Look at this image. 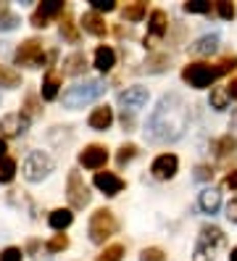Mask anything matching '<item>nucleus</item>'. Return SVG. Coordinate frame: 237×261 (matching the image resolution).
<instances>
[{
	"label": "nucleus",
	"mask_w": 237,
	"mask_h": 261,
	"mask_svg": "<svg viewBox=\"0 0 237 261\" xmlns=\"http://www.w3.org/2000/svg\"><path fill=\"white\" fill-rule=\"evenodd\" d=\"M187 119H190V106L185 103V98L177 93H166L155 103L148 119V137L155 143L179 140L187 129Z\"/></svg>",
	"instance_id": "f257e3e1"
},
{
	"label": "nucleus",
	"mask_w": 237,
	"mask_h": 261,
	"mask_svg": "<svg viewBox=\"0 0 237 261\" xmlns=\"http://www.w3.org/2000/svg\"><path fill=\"white\" fill-rule=\"evenodd\" d=\"M103 93H106L103 80H85V82H79V85L69 87L66 93H63V106H66V109H82V106L98 100Z\"/></svg>",
	"instance_id": "f03ea898"
},
{
	"label": "nucleus",
	"mask_w": 237,
	"mask_h": 261,
	"mask_svg": "<svg viewBox=\"0 0 237 261\" xmlns=\"http://www.w3.org/2000/svg\"><path fill=\"white\" fill-rule=\"evenodd\" d=\"M56 169V161L42 150H32L29 156L24 159V177L29 182H42L47 174Z\"/></svg>",
	"instance_id": "7ed1b4c3"
},
{
	"label": "nucleus",
	"mask_w": 237,
	"mask_h": 261,
	"mask_svg": "<svg viewBox=\"0 0 237 261\" xmlns=\"http://www.w3.org/2000/svg\"><path fill=\"white\" fill-rule=\"evenodd\" d=\"M116 217L108 208H98L90 219V240L92 243H106L111 235L116 232Z\"/></svg>",
	"instance_id": "20e7f679"
},
{
	"label": "nucleus",
	"mask_w": 237,
	"mask_h": 261,
	"mask_svg": "<svg viewBox=\"0 0 237 261\" xmlns=\"http://www.w3.org/2000/svg\"><path fill=\"white\" fill-rule=\"evenodd\" d=\"M216 76H219L216 66H208V64H187L182 69V80L190 87H208Z\"/></svg>",
	"instance_id": "39448f33"
},
{
	"label": "nucleus",
	"mask_w": 237,
	"mask_h": 261,
	"mask_svg": "<svg viewBox=\"0 0 237 261\" xmlns=\"http://www.w3.org/2000/svg\"><path fill=\"white\" fill-rule=\"evenodd\" d=\"M66 198L71 208H85L90 203V190L85 185V179L79 172H69V179H66Z\"/></svg>",
	"instance_id": "423d86ee"
},
{
	"label": "nucleus",
	"mask_w": 237,
	"mask_h": 261,
	"mask_svg": "<svg viewBox=\"0 0 237 261\" xmlns=\"http://www.w3.org/2000/svg\"><path fill=\"white\" fill-rule=\"evenodd\" d=\"M16 64L19 66H32L40 69L45 64V53H42V42L40 40H27L19 50H16Z\"/></svg>",
	"instance_id": "0eeeda50"
},
{
	"label": "nucleus",
	"mask_w": 237,
	"mask_h": 261,
	"mask_svg": "<svg viewBox=\"0 0 237 261\" xmlns=\"http://www.w3.org/2000/svg\"><path fill=\"white\" fill-rule=\"evenodd\" d=\"M148 103V90L145 87H126L124 93L119 95V106H121V111L124 114H135V111H140L142 106Z\"/></svg>",
	"instance_id": "6e6552de"
},
{
	"label": "nucleus",
	"mask_w": 237,
	"mask_h": 261,
	"mask_svg": "<svg viewBox=\"0 0 237 261\" xmlns=\"http://www.w3.org/2000/svg\"><path fill=\"white\" fill-rule=\"evenodd\" d=\"M29 129V119L27 114H6L0 119V135L3 137H19Z\"/></svg>",
	"instance_id": "1a4fd4ad"
},
{
	"label": "nucleus",
	"mask_w": 237,
	"mask_h": 261,
	"mask_svg": "<svg viewBox=\"0 0 237 261\" xmlns=\"http://www.w3.org/2000/svg\"><path fill=\"white\" fill-rule=\"evenodd\" d=\"M177 166H179V159L174 156V153H164V156H158L150 166V172L155 179H171L177 174Z\"/></svg>",
	"instance_id": "9d476101"
},
{
	"label": "nucleus",
	"mask_w": 237,
	"mask_h": 261,
	"mask_svg": "<svg viewBox=\"0 0 237 261\" xmlns=\"http://www.w3.org/2000/svg\"><path fill=\"white\" fill-rule=\"evenodd\" d=\"M108 161V150L103 145H87L82 153H79V164L87 169H100Z\"/></svg>",
	"instance_id": "9b49d317"
},
{
	"label": "nucleus",
	"mask_w": 237,
	"mask_h": 261,
	"mask_svg": "<svg viewBox=\"0 0 237 261\" xmlns=\"http://www.w3.org/2000/svg\"><path fill=\"white\" fill-rule=\"evenodd\" d=\"M224 232H221L219 227H214V224H205L203 229H200V243L198 245H203L205 251H211V253H216L221 245H224Z\"/></svg>",
	"instance_id": "f8f14e48"
},
{
	"label": "nucleus",
	"mask_w": 237,
	"mask_h": 261,
	"mask_svg": "<svg viewBox=\"0 0 237 261\" xmlns=\"http://www.w3.org/2000/svg\"><path fill=\"white\" fill-rule=\"evenodd\" d=\"M95 188L103 190L106 195H119L124 190V179L116 177V174H111V172H98L95 174Z\"/></svg>",
	"instance_id": "ddd939ff"
},
{
	"label": "nucleus",
	"mask_w": 237,
	"mask_h": 261,
	"mask_svg": "<svg viewBox=\"0 0 237 261\" xmlns=\"http://www.w3.org/2000/svg\"><path fill=\"white\" fill-rule=\"evenodd\" d=\"M166 29H169L166 13H164V11H153V13H150V37H145V48H153V42H155L158 37H164Z\"/></svg>",
	"instance_id": "4468645a"
},
{
	"label": "nucleus",
	"mask_w": 237,
	"mask_h": 261,
	"mask_svg": "<svg viewBox=\"0 0 237 261\" xmlns=\"http://www.w3.org/2000/svg\"><path fill=\"white\" fill-rule=\"evenodd\" d=\"M90 127L92 129H98V132H106L111 124H114V111L108 109V106H98V109H95L92 114H90Z\"/></svg>",
	"instance_id": "2eb2a0df"
},
{
	"label": "nucleus",
	"mask_w": 237,
	"mask_h": 261,
	"mask_svg": "<svg viewBox=\"0 0 237 261\" xmlns=\"http://www.w3.org/2000/svg\"><path fill=\"white\" fill-rule=\"evenodd\" d=\"M116 64V50L114 48H108V45H100L98 50H95V69H100V71H111Z\"/></svg>",
	"instance_id": "dca6fc26"
},
{
	"label": "nucleus",
	"mask_w": 237,
	"mask_h": 261,
	"mask_svg": "<svg viewBox=\"0 0 237 261\" xmlns=\"http://www.w3.org/2000/svg\"><path fill=\"white\" fill-rule=\"evenodd\" d=\"M82 27H85V32H90V35H95V37H103L106 35V21L100 19V13H95V11H90V13H85L82 16Z\"/></svg>",
	"instance_id": "f3484780"
},
{
	"label": "nucleus",
	"mask_w": 237,
	"mask_h": 261,
	"mask_svg": "<svg viewBox=\"0 0 237 261\" xmlns=\"http://www.w3.org/2000/svg\"><path fill=\"white\" fill-rule=\"evenodd\" d=\"M216 48H219V37L216 35H205V37H200V40H195L193 45H190V50H193L195 56H208Z\"/></svg>",
	"instance_id": "a211bd4d"
},
{
	"label": "nucleus",
	"mask_w": 237,
	"mask_h": 261,
	"mask_svg": "<svg viewBox=\"0 0 237 261\" xmlns=\"http://www.w3.org/2000/svg\"><path fill=\"white\" fill-rule=\"evenodd\" d=\"M87 69V58H85V53H71L66 61H63V71L66 74H82Z\"/></svg>",
	"instance_id": "6ab92c4d"
},
{
	"label": "nucleus",
	"mask_w": 237,
	"mask_h": 261,
	"mask_svg": "<svg viewBox=\"0 0 237 261\" xmlns=\"http://www.w3.org/2000/svg\"><path fill=\"white\" fill-rule=\"evenodd\" d=\"M219 206H221V195H219L216 190H203V193H200V208H203L205 214H216Z\"/></svg>",
	"instance_id": "aec40b11"
},
{
	"label": "nucleus",
	"mask_w": 237,
	"mask_h": 261,
	"mask_svg": "<svg viewBox=\"0 0 237 261\" xmlns=\"http://www.w3.org/2000/svg\"><path fill=\"white\" fill-rule=\"evenodd\" d=\"M71 222H74V214H71L69 208H56V211L50 214V227H53V229H66Z\"/></svg>",
	"instance_id": "412c9836"
},
{
	"label": "nucleus",
	"mask_w": 237,
	"mask_h": 261,
	"mask_svg": "<svg viewBox=\"0 0 237 261\" xmlns=\"http://www.w3.org/2000/svg\"><path fill=\"white\" fill-rule=\"evenodd\" d=\"M58 87H61L58 76L50 71V74L45 76V82H42V98H45V100H56V98H58Z\"/></svg>",
	"instance_id": "4be33fe9"
},
{
	"label": "nucleus",
	"mask_w": 237,
	"mask_h": 261,
	"mask_svg": "<svg viewBox=\"0 0 237 261\" xmlns=\"http://www.w3.org/2000/svg\"><path fill=\"white\" fill-rule=\"evenodd\" d=\"M145 11H148V6L142 3V0H137V3H129V6L121 11V16H124L126 21H140L142 16H145Z\"/></svg>",
	"instance_id": "5701e85b"
},
{
	"label": "nucleus",
	"mask_w": 237,
	"mask_h": 261,
	"mask_svg": "<svg viewBox=\"0 0 237 261\" xmlns=\"http://www.w3.org/2000/svg\"><path fill=\"white\" fill-rule=\"evenodd\" d=\"M227 106H229V90H227V87H216V90H211V109L224 111Z\"/></svg>",
	"instance_id": "b1692460"
},
{
	"label": "nucleus",
	"mask_w": 237,
	"mask_h": 261,
	"mask_svg": "<svg viewBox=\"0 0 237 261\" xmlns=\"http://www.w3.org/2000/svg\"><path fill=\"white\" fill-rule=\"evenodd\" d=\"M21 85V74L13 71L8 66H0V87H19Z\"/></svg>",
	"instance_id": "393cba45"
},
{
	"label": "nucleus",
	"mask_w": 237,
	"mask_h": 261,
	"mask_svg": "<svg viewBox=\"0 0 237 261\" xmlns=\"http://www.w3.org/2000/svg\"><path fill=\"white\" fill-rule=\"evenodd\" d=\"M234 148H237V140L232 135H227V137H221V140H216L214 143V150H216V156H229V153H234Z\"/></svg>",
	"instance_id": "a878e982"
},
{
	"label": "nucleus",
	"mask_w": 237,
	"mask_h": 261,
	"mask_svg": "<svg viewBox=\"0 0 237 261\" xmlns=\"http://www.w3.org/2000/svg\"><path fill=\"white\" fill-rule=\"evenodd\" d=\"M61 35L66 37L69 42H76V40H79V32H76V24L71 21V13H63V21H61Z\"/></svg>",
	"instance_id": "bb28decb"
},
{
	"label": "nucleus",
	"mask_w": 237,
	"mask_h": 261,
	"mask_svg": "<svg viewBox=\"0 0 237 261\" xmlns=\"http://www.w3.org/2000/svg\"><path fill=\"white\" fill-rule=\"evenodd\" d=\"M37 11H42L47 19H53L58 13H63V0H45V3L37 6Z\"/></svg>",
	"instance_id": "cd10ccee"
},
{
	"label": "nucleus",
	"mask_w": 237,
	"mask_h": 261,
	"mask_svg": "<svg viewBox=\"0 0 237 261\" xmlns=\"http://www.w3.org/2000/svg\"><path fill=\"white\" fill-rule=\"evenodd\" d=\"M16 177V161L13 159H0V182H11Z\"/></svg>",
	"instance_id": "c85d7f7f"
},
{
	"label": "nucleus",
	"mask_w": 237,
	"mask_h": 261,
	"mask_svg": "<svg viewBox=\"0 0 237 261\" xmlns=\"http://www.w3.org/2000/svg\"><path fill=\"white\" fill-rule=\"evenodd\" d=\"M121 256H124V245H108L98 256V261H121Z\"/></svg>",
	"instance_id": "c756f323"
},
{
	"label": "nucleus",
	"mask_w": 237,
	"mask_h": 261,
	"mask_svg": "<svg viewBox=\"0 0 237 261\" xmlns=\"http://www.w3.org/2000/svg\"><path fill=\"white\" fill-rule=\"evenodd\" d=\"M185 11L187 13H208L211 11V3H205V0H187Z\"/></svg>",
	"instance_id": "7c9ffc66"
},
{
	"label": "nucleus",
	"mask_w": 237,
	"mask_h": 261,
	"mask_svg": "<svg viewBox=\"0 0 237 261\" xmlns=\"http://www.w3.org/2000/svg\"><path fill=\"white\" fill-rule=\"evenodd\" d=\"M135 156H137V148H135V145H124V148H119L116 161H119V166H124L126 161H132Z\"/></svg>",
	"instance_id": "2f4dec72"
},
{
	"label": "nucleus",
	"mask_w": 237,
	"mask_h": 261,
	"mask_svg": "<svg viewBox=\"0 0 237 261\" xmlns=\"http://www.w3.org/2000/svg\"><path fill=\"white\" fill-rule=\"evenodd\" d=\"M63 248H69V238L66 235H56L50 243H47V251H50V253H58Z\"/></svg>",
	"instance_id": "473e14b6"
},
{
	"label": "nucleus",
	"mask_w": 237,
	"mask_h": 261,
	"mask_svg": "<svg viewBox=\"0 0 237 261\" xmlns=\"http://www.w3.org/2000/svg\"><path fill=\"white\" fill-rule=\"evenodd\" d=\"M216 11H219V16H221V19H227V21L234 19V13H237V11H234V3H227V0L216 3Z\"/></svg>",
	"instance_id": "72a5a7b5"
},
{
	"label": "nucleus",
	"mask_w": 237,
	"mask_h": 261,
	"mask_svg": "<svg viewBox=\"0 0 237 261\" xmlns=\"http://www.w3.org/2000/svg\"><path fill=\"white\" fill-rule=\"evenodd\" d=\"M16 24H19V16L11 11H3L0 13V29H16Z\"/></svg>",
	"instance_id": "f704fd0d"
},
{
	"label": "nucleus",
	"mask_w": 237,
	"mask_h": 261,
	"mask_svg": "<svg viewBox=\"0 0 237 261\" xmlns=\"http://www.w3.org/2000/svg\"><path fill=\"white\" fill-rule=\"evenodd\" d=\"M140 261H166V256L161 248H145L140 253Z\"/></svg>",
	"instance_id": "c9c22d12"
},
{
	"label": "nucleus",
	"mask_w": 237,
	"mask_h": 261,
	"mask_svg": "<svg viewBox=\"0 0 237 261\" xmlns=\"http://www.w3.org/2000/svg\"><path fill=\"white\" fill-rule=\"evenodd\" d=\"M234 66H237V56H224V58L216 64V71H219V74H227V71H232Z\"/></svg>",
	"instance_id": "e433bc0d"
},
{
	"label": "nucleus",
	"mask_w": 237,
	"mask_h": 261,
	"mask_svg": "<svg viewBox=\"0 0 237 261\" xmlns=\"http://www.w3.org/2000/svg\"><path fill=\"white\" fill-rule=\"evenodd\" d=\"M87 3L95 8V13H98V11H106L108 13V11L116 8V0H87Z\"/></svg>",
	"instance_id": "4c0bfd02"
},
{
	"label": "nucleus",
	"mask_w": 237,
	"mask_h": 261,
	"mask_svg": "<svg viewBox=\"0 0 237 261\" xmlns=\"http://www.w3.org/2000/svg\"><path fill=\"white\" fill-rule=\"evenodd\" d=\"M166 64H169V56H155V58L148 61V69L150 71H161V69H166Z\"/></svg>",
	"instance_id": "58836bf2"
},
{
	"label": "nucleus",
	"mask_w": 237,
	"mask_h": 261,
	"mask_svg": "<svg viewBox=\"0 0 237 261\" xmlns=\"http://www.w3.org/2000/svg\"><path fill=\"white\" fill-rule=\"evenodd\" d=\"M211 177H214V169H211V166L200 164V166L195 169V179H198V182H208Z\"/></svg>",
	"instance_id": "ea45409f"
},
{
	"label": "nucleus",
	"mask_w": 237,
	"mask_h": 261,
	"mask_svg": "<svg viewBox=\"0 0 237 261\" xmlns=\"http://www.w3.org/2000/svg\"><path fill=\"white\" fill-rule=\"evenodd\" d=\"M47 21H50V19H47L42 11H35V13H32V27H37V29H45V27H47Z\"/></svg>",
	"instance_id": "a19ab883"
},
{
	"label": "nucleus",
	"mask_w": 237,
	"mask_h": 261,
	"mask_svg": "<svg viewBox=\"0 0 237 261\" xmlns=\"http://www.w3.org/2000/svg\"><path fill=\"white\" fill-rule=\"evenodd\" d=\"M0 261H21V251L19 248H6L0 253Z\"/></svg>",
	"instance_id": "79ce46f5"
},
{
	"label": "nucleus",
	"mask_w": 237,
	"mask_h": 261,
	"mask_svg": "<svg viewBox=\"0 0 237 261\" xmlns=\"http://www.w3.org/2000/svg\"><path fill=\"white\" fill-rule=\"evenodd\" d=\"M193 261H214V253H211V251H205L203 245H198V248H195V256H193Z\"/></svg>",
	"instance_id": "37998d69"
},
{
	"label": "nucleus",
	"mask_w": 237,
	"mask_h": 261,
	"mask_svg": "<svg viewBox=\"0 0 237 261\" xmlns=\"http://www.w3.org/2000/svg\"><path fill=\"white\" fill-rule=\"evenodd\" d=\"M224 188H229V190H237V169H234V172H229V174L224 177Z\"/></svg>",
	"instance_id": "c03bdc74"
},
{
	"label": "nucleus",
	"mask_w": 237,
	"mask_h": 261,
	"mask_svg": "<svg viewBox=\"0 0 237 261\" xmlns=\"http://www.w3.org/2000/svg\"><path fill=\"white\" fill-rule=\"evenodd\" d=\"M227 217H229V222H237V198H232V201H229V206H227Z\"/></svg>",
	"instance_id": "a18cd8bd"
},
{
	"label": "nucleus",
	"mask_w": 237,
	"mask_h": 261,
	"mask_svg": "<svg viewBox=\"0 0 237 261\" xmlns=\"http://www.w3.org/2000/svg\"><path fill=\"white\" fill-rule=\"evenodd\" d=\"M27 109H29L32 114H40V109H37V98H35V95H29V98H27Z\"/></svg>",
	"instance_id": "49530a36"
},
{
	"label": "nucleus",
	"mask_w": 237,
	"mask_h": 261,
	"mask_svg": "<svg viewBox=\"0 0 237 261\" xmlns=\"http://www.w3.org/2000/svg\"><path fill=\"white\" fill-rule=\"evenodd\" d=\"M227 90H229V98H234V100H237V80H232V85H229Z\"/></svg>",
	"instance_id": "de8ad7c7"
},
{
	"label": "nucleus",
	"mask_w": 237,
	"mask_h": 261,
	"mask_svg": "<svg viewBox=\"0 0 237 261\" xmlns=\"http://www.w3.org/2000/svg\"><path fill=\"white\" fill-rule=\"evenodd\" d=\"M6 150H8V148H6V140L0 137V159H6Z\"/></svg>",
	"instance_id": "09e8293b"
},
{
	"label": "nucleus",
	"mask_w": 237,
	"mask_h": 261,
	"mask_svg": "<svg viewBox=\"0 0 237 261\" xmlns=\"http://www.w3.org/2000/svg\"><path fill=\"white\" fill-rule=\"evenodd\" d=\"M229 261H237V248H232V253H229Z\"/></svg>",
	"instance_id": "8fccbe9b"
}]
</instances>
